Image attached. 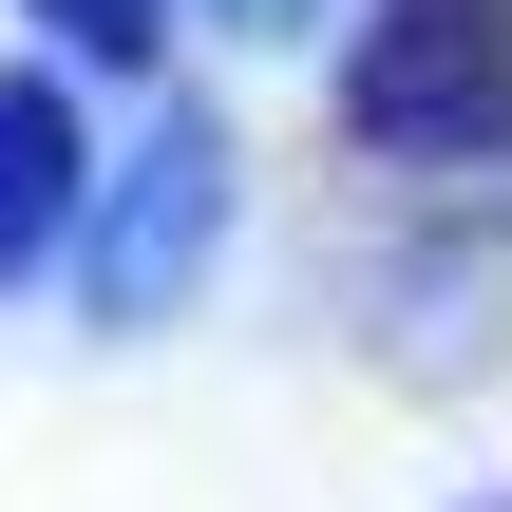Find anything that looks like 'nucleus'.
<instances>
[{"instance_id": "f257e3e1", "label": "nucleus", "mask_w": 512, "mask_h": 512, "mask_svg": "<svg viewBox=\"0 0 512 512\" xmlns=\"http://www.w3.org/2000/svg\"><path fill=\"white\" fill-rule=\"evenodd\" d=\"M342 114L380 152H494L512 133V0H380Z\"/></svg>"}, {"instance_id": "f03ea898", "label": "nucleus", "mask_w": 512, "mask_h": 512, "mask_svg": "<svg viewBox=\"0 0 512 512\" xmlns=\"http://www.w3.org/2000/svg\"><path fill=\"white\" fill-rule=\"evenodd\" d=\"M209 228H228V152H209V133H152V152H133V190H114V228H95V304H114V323H152V304L190 285V247H209Z\"/></svg>"}, {"instance_id": "7ed1b4c3", "label": "nucleus", "mask_w": 512, "mask_h": 512, "mask_svg": "<svg viewBox=\"0 0 512 512\" xmlns=\"http://www.w3.org/2000/svg\"><path fill=\"white\" fill-rule=\"evenodd\" d=\"M57 228H76V114H57V76H0V285Z\"/></svg>"}, {"instance_id": "20e7f679", "label": "nucleus", "mask_w": 512, "mask_h": 512, "mask_svg": "<svg viewBox=\"0 0 512 512\" xmlns=\"http://www.w3.org/2000/svg\"><path fill=\"white\" fill-rule=\"evenodd\" d=\"M38 19H57L76 57H152V38H171V0H38Z\"/></svg>"}, {"instance_id": "39448f33", "label": "nucleus", "mask_w": 512, "mask_h": 512, "mask_svg": "<svg viewBox=\"0 0 512 512\" xmlns=\"http://www.w3.org/2000/svg\"><path fill=\"white\" fill-rule=\"evenodd\" d=\"M228 19H304V0H228Z\"/></svg>"}]
</instances>
